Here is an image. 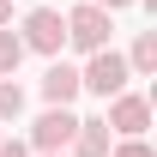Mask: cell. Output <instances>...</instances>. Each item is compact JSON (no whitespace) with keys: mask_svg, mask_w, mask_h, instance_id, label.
Instances as JSON below:
<instances>
[{"mask_svg":"<svg viewBox=\"0 0 157 157\" xmlns=\"http://www.w3.org/2000/svg\"><path fill=\"white\" fill-rule=\"evenodd\" d=\"M18 42H24V55L60 60V48H67V18H60V6H30L18 18Z\"/></svg>","mask_w":157,"mask_h":157,"instance_id":"6da1fadb","label":"cell"},{"mask_svg":"<svg viewBox=\"0 0 157 157\" xmlns=\"http://www.w3.org/2000/svg\"><path fill=\"white\" fill-rule=\"evenodd\" d=\"M67 18V48H78V55H97V48H109V36H115V18L103 12V6H91V0H78L73 12H60Z\"/></svg>","mask_w":157,"mask_h":157,"instance_id":"7a4b0ae2","label":"cell"},{"mask_svg":"<svg viewBox=\"0 0 157 157\" xmlns=\"http://www.w3.org/2000/svg\"><path fill=\"white\" fill-rule=\"evenodd\" d=\"M127 60L115 55V48H97V55H85V67H78V91H91V97H121V91H127Z\"/></svg>","mask_w":157,"mask_h":157,"instance_id":"3957f363","label":"cell"},{"mask_svg":"<svg viewBox=\"0 0 157 157\" xmlns=\"http://www.w3.org/2000/svg\"><path fill=\"white\" fill-rule=\"evenodd\" d=\"M73 133H78V115L73 109H42L36 121H30V157H67V145H73Z\"/></svg>","mask_w":157,"mask_h":157,"instance_id":"277c9868","label":"cell"},{"mask_svg":"<svg viewBox=\"0 0 157 157\" xmlns=\"http://www.w3.org/2000/svg\"><path fill=\"white\" fill-rule=\"evenodd\" d=\"M103 127L121 139H145V127H151V97H139V91H121V97H109V115H103Z\"/></svg>","mask_w":157,"mask_h":157,"instance_id":"5b68a950","label":"cell"},{"mask_svg":"<svg viewBox=\"0 0 157 157\" xmlns=\"http://www.w3.org/2000/svg\"><path fill=\"white\" fill-rule=\"evenodd\" d=\"M73 97H78V67L73 60H48L42 67V103L48 109H73Z\"/></svg>","mask_w":157,"mask_h":157,"instance_id":"8992f818","label":"cell"},{"mask_svg":"<svg viewBox=\"0 0 157 157\" xmlns=\"http://www.w3.org/2000/svg\"><path fill=\"white\" fill-rule=\"evenodd\" d=\"M109 145H115V133L103 127V115H78V133L67 145V157H109Z\"/></svg>","mask_w":157,"mask_h":157,"instance_id":"52a82bcc","label":"cell"},{"mask_svg":"<svg viewBox=\"0 0 157 157\" xmlns=\"http://www.w3.org/2000/svg\"><path fill=\"white\" fill-rule=\"evenodd\" d=\"M121 60H127V73H133V78H151V73H157V30H139L133 48H127Z\"/></svg>","mask_w":157,"mask_h":157,"instance_id":"ba28073f","label":"cell"},{"mask_svg":"<svg viewBox=\"0 0 157 157\" xmlns=\"http://www.w3.org/2000/svg\"><path fill=\"white\" fill-rule=\"evenodd\" d=\"M18 115H24V85L18 78H0V127L18 121Z\"/></svg>","mask_w":157,"mask_h":157,"instance_id":"9c48e42d","label":"cell"},{"mask_svg":"<svg viewBox=\"0 0 157 157\" xmlns=\"http://www.w3.org/2000/svg\"><path fill=\"white\" fill-rule=\"evenodd\" d=\"M18 60H24L18 30H0V78H18Z\"/></svg>","mask_w":157,"mask_h":157,"instance_id":"30bf717a","label":"cell"},{"mask_svg":"<svg viewBox=\"0 0 157 157\" xmlns=\"http://www.w3.org/2000/svg\"><path fill=\"white\" fill-rule=\"evenodd\" d=\"M109 157H157V151L145 145V139H115V145H109Z\"/></svg>","mask_w":157,"mask_h":157,"instance_id":"8fae6325","label":"cell"},{"mask_svg":"<svg viewBox=\"0 0 157 157\" xmlns=\"http://www.w3.org/2000/svg\"><path fill=\"white\" fill-rule=\"evenodd\" d=\"M0 157H30V145L24 139H0Z\"/></svg>","mask_w":157,"mask_h":157,"instance_id":"7c38bea8","label":"cell"},{"mask_svg":"<svg viewBox=\"0 0 157 157\" xmlns=\"http://www.w3.org/2000/svg\"><path fill=\"white\" fill-rule=\"evenodd\" d=\"M91 6H103V12H109V18H115L121 6H139V0H91Z\"/></svg>","mask_w":157,"mask_h":157,"instance_id":"4fadbf2b","label":"cell"},{"mask_svg":"<svg viewBox=\"0 0 157 157\" xmlns=\"http://www.w3.org/2000/svg\"><path fill=\"white\" fill-rule=\"evenodd\" d=\"M6 24H12V0H0V30H6Z\"/></svg>","mask_w":157,"mask_h":157,"instance_id":"5bb4252c","label":"cell"},{"mask_svg":"<svg viewBox=\"0 0 157 157\" xmlns=\"http://www.w3.org/2000/svg\"><path fill=\"white\" fill-rule=\"evenodd\" d=\"M0 139H6V133H0Z\"/></svg>","mask_w":157,"mask_h":157,"instance_id":"9a60e30c","label":"cell"}]
</instances>
